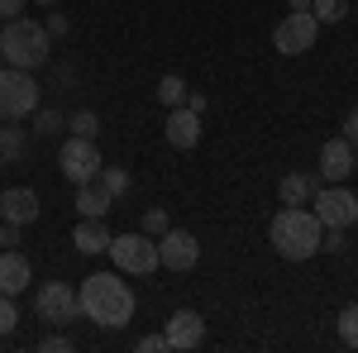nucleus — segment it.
Wrapping results in <instances>:
<instances>
[{"label": "nucleus", "mask_w": 358, "mask_h": 353, "mask_svg": "<svg viewBox=\"0 0 358 353\" xmlns=\"http://www.w3.org/2000/svg\"><path fill=\"white\" fill-rule=\"evenodd\" d=\"M320 187V177H310V172H287L282 182H277V196H282V206H306L310 196Z\"/></svg>", "instance_id": "nucleus-16"}, {"label": "nucleus", "mask_w": 358, "mask_h": 353, "mask_svg": "<svg viewBox=\"0 0 358 353\" xmlns=\"http://www.w3.org/2000/svg\"><path fill=\"white\" fill-rule=\"evenodd\" d=\"M34 305H38V320H48V325H72L82 315V301L67 282H43Z\"/></svg>", "instance_id": "nucleus-9"}, {"label": "nucleus", "mask_w": 358, "mask_h": 353, "mask_svg": "<svg viewBox=\"0 0 358 353\" xmlns=\"http://www.w3.org/2000/svg\"><path fill=\"white\" fill-rule=\"evenodd\" d=\"M0 172H5V158H0Z\"/></svg>", "instance_id": "nucleus-38"}, {"label": "nucleus", "mask_w": 358, "mask_h": 353, "mask_svg": "<svg viewBox=\"0 0 358 353\" xmlns=\"http://www.w3.org/2000/svg\"><path fill=\"white\" fill-rule=\"evenodd\" d=\"M187 110H196V115H201V110H206V96H201V91H187Z\"/></svg>", "instance_id": "nucleus-34"}, {"label": "nucleus", "mask_w": 358, "mask_h": 353, "mask_svg": "<svg viewBox=\"0 0 358 353\" xmlns=\"http://www.w3.org/2000/svg\"><path fill=\"white\" fill-rule=\"evenodd\" d=\"M34 110H38V82L20 67H5L0 72V120H24Z\"/></svg>", "instance_id": "nucleus-6"}, {"label": "nucleus", "mask_w": 358, "mask_h": 353, "mask_svg": "<svg viewBox=\"0 0 358 353\" xmlns=\"http://www.w3.org/2000/svg\"><path fill=\"white\" fill-rule=\"evenodd\" d=\"M67 129H72L77 138H96L101 134V115H96V110H77V115L67 120Z\"/></svg>", "instance_id": "nucleus-22"}, {"label": "nucleus", "mask_w": 358, "mask_h": 353, "mask_svg": "<svg viewBox=\"0 0 358 353\" xmlns=\"http://www.w3.org/2000/svg\"><path fill=\"white\" fill-rule=\"evenodd\" d=\"M24 148H29L24 129H15V124H5V129H0V158H5V163H15V158H24Z\"/></svg>", "instance_id": "nucleus-20"}, {"label": "nucleus", "mask_w": 358, "mask_h": 353, "mask_svg": "<svg viewBox=\"0 0 358 353\" xmlns=\"http://www.w3.org/2000/svg\"><path fill=\"white\" fill-rule=\"evenodd\" d=\"M38 5H57V0H38Z\"/></svg>", "instance_id": "nucleus-37"}, {"label": "nucleus", "mask_w": 358, "mask_h": 353, "mask_svg": "<svg viewBox=\"0 0 358 353\" xmlns=\"http://www.w3.org/2000/svg\"><path fill=\"white\" fill-rule=\"evenodd\" d=\"M163 134L172 148H196L201 143V115L187 106H177L172 115H167V124H163Z\"/></svg>", "instance_id": "nucleus-14"}, {"label": "nucleus", "mask_w": 358, "mask_h": 353, "mask_svg": "<svg viewBox=\"0 0 358 353\" xmlns=\"http://www.w3.org/2000/svg\"><path fill=\"white\" fill-rule=\"evenodd\" d=\"M339 339H344V349H358V305L339 310Z\"/></svg>", "instance_id": "nucleus-24"}, {"label": "nucleus", "mask_w": 358, "mask_h": 353, "mask_svg": "<svg viewBox=\"0 0 358 353\" xmlns=\"http://www.w3.org/2000/svg\"><path fill=\"white\" fill-rule=\"evenodd\" d=\"M115 258V268L120 272H129V277H148L153 268H163L158 263V239L153 234H120V239H110V248H106Z\"/></svg>", "instance_id": "nucleus-4"}, {"label": "nucleus", "mask_w": 358, "mask_h": 353, "mask_svg": "<svg viewBox=\"0 0 358 353\" xmlns=\"http://www.w3.org/2000/svg\"><path fill=\"white\" fill-rule=\"evenodd\" d=\"M57 167H62V177L72 182V187H82V182H96V172H101V148H96V138H67L62 143V153H57Z\"/></svg>", "instance_id": "nucleus-8"}, {"label": "nucleus", "mask_w": 358, "mask_h": 353, "mask_svg": "<svg viewBox=\"0 0 358 353\" xmlns=\"http://www.w3.org/2000/svg\"><path fill=\"white\" fill-rule=\"evenodd\" d=\"M57 124H62V115H57V110H38V134H53Z\"/></svg>", "instance_id": "nucleus-30"}, {"label": "nucleus", "mask_w": 358, "mask_h": 353, "mask_svg": "<svg viewBox=\"0 0 358 353\" xmlns=\"http://www.w3.org/2000/svg\"><path fill=\"white\" fill-rule=\"evenodd\" d=\"M110 229L101 224V219H82L77 229H72V244H77V253H106L110 248Z\"/></svg>", "instance_id": "nucleus-18"}, {"label": "nucleus", "mask_w": 358, "mask_h": 353, "mask_svg": "<svg viewBox=\"0 0 358 353\" xmlns=\"http://www.w3.org/2000/svg\"><path fill=\"white\" fill-rule=\"evenodd\" d=\"M110 206H115V196L101 187V182H82V187H77V210H82L86 219H106Z\"/></svg>", "instance_id": "nucleus-17"}, {"label": "nucleus", "mask_w": 358, "mask_h": 353, "mask_svg": "<svg viewBox=\"0 0 358 353\" xmlns=\"http://www.w3.org/2000/svg\"><path fill=\"white\" fill-rule=\"evenodd\" d=\"M315 219L325 224V229H349L358 219V196L344 182H325V187H315Z\"/></svg>", "instance_id": "nucleus-5"}, {"label": "nucleus", "mask_w": 358, "mask_h": 353, "mask_svg": "<svg viewBox=\"0 0 358 353\" xmlns=\"http://www.w3.org/2000/svg\"><path fill=\"white\" fill-rule=\"evenodd\" d=\"M320 234H325V224L315 219V210H306V206H282L273 215V224H268V239H273V248L287 263L315 258L320 253Z\"/></svg>", "instance_id": "nucleus-2"}, {"label": "nucleus", "mask_w": 358, "mask_h": 353, "mask_svg": "<svg viewBox=\"0 0 358 353\" xmlns=\"http://www.w3.org/2000/svg\"><path fill=\"white\" fill-rule=\"evenodd\" d=\"M153 96H158V106L177 110V106H187V82H182V77H163V82H158V91H153Z\"/></svg>", "instance_id": "nucleus-19"}, {"label": "nucleus", "mask_w": 358, "mask_h": 353, "mask_svg": "<svg viewBox=\"0 0 358 353\" xmlns=\"http://www.w3.org/2000/svg\"><path fill=\"white\" fill-rule=\"evenodd\" d=\"M315 38H320V20H315L310 10H292V15L273 29V48H277V53H287V57L310 53Z\"/></svg>", "instance_id": "nucleus-7"}, {"label": "nucleus", "mask_w": 358, "mask_h": 353, "mask_svg": "<svg viewBox=\"0 0 358 353\" xmlns=\"http://www.w3.org/2000/svg\"><path fill=\"white\" fill-rule=\"evenodd\" d=\"M29 282H34L29 258H24V253H15V248H0V291H5V296H20Z\"/></svg>", "instance_id": "nucleus-15"}, {"label": "nucleus", "mask_w": 358, "mask_h": 353, "mask_svg": "<svg viewBox=\"0 0 358 353\" xmlns=\"http://www.w3.org/2000/svg\"><path fill=\"white\" fill-rule=\"evenodd\" d=\"M48 48H53L48 29L38 24V20H29V15H15V20H5V29H0V57H5V67L34 72V67L48 62Z\"/></svg>", "instance_id": "nucleus-3"}, {"label": "nucleus", "mask_w": 358, "mask_h": 353, "mask_svg": "<svg viewBox=\"0 0 358 353\" xmlns=\"http://www.w3.org/2000/svg\"><path fill=\"white\" fill-rule=\"evenodd\" d=\"M344 138H349V143H358V106L349 110V120H344Z\"/></svg>", "instance_id": "nucleus-33"}, {"label": "nucleus", "mask_w": 358, "mask_h": 353, "mask_svg": "<svg viewBox=\"0 0 358 353\" xmlns=\"http://www.w3.org/2000/svg\"><path fill=\"white\" fill-rule=\"evenodd\" d=\"M15 15H24V0H0V20H15Z\"/></svg>", "instance_id": "nucleus-32"}, {"label": "nucleus", "mask_w": 358, "mask_h": 353, "mask_svg": "<svg viewBox=\"0 0 358 353\" xmlns=\"http://www.w3.org/2000/svg\"><path fill=\"white\" fill-rule=\"evenodd\" d=\"M310 15H315L320 24H344V15H349V0H310Z\"/></svg>", "instance_id": "nucleus-21"}, {"label": "nucleus", "mask_w": 358, "mask_h": 353, "mask_svg": "<svg viewBox=\"0 0 358 353\" xmlns=\"http://www.w3.org/2000/svg\"><path fill=\"white\" fill-rule=\"evenodd\" d=\"M287 5H292V10H310V0H287Z\"/></svg>", "instance_id": "nucleus-35"}, {"label": "nucleus", "mask_w": 358, "mask_h": 353, "mask_svg": "<svg viewBox=\"0 0 358 353\" xmlns=\"http://www.w3.org/2000/svg\"><path fill=\"white\" fill-rule=\"evenodd\" d=\"M38 349H43V353H67V349H72V339H67V334H48Z\"/></svg>", "instance_id": "nucleus-27"}, {"label": "nucleus", "mask_w": 358, "mask_h": 353, "mask_svg": "<svg viewBox=\"0 0 358 353\" xmlns=\"http://www.w3.org/2000/svg\"><path fill=\"white\" fill-rule=\"evenodd\" d=\"M349 172H354V143L330 138L320 148V182H349Z\"/></svg>", "instance_id": "nucleus-13"}, {"label": "nucleus", "mask_w": 358, "mask_h": 353, "mask_svg": "<svg viewBox=\"0 0 358 353\" xmlns=\"http://www.w3.org/2000/svg\"><path fill=\"white\" fill-rule=\"evenodd\" d=\"M354 172H358V143H354Z\"/></svg>", "instance_id": "nucleus-36"}, {"label": "nucleus", "mask_w": 358, "mask_h": 353, "mask_svg": "<svg viewBox=\"0 0 358 353\" xmlns=\"http://www.w3.org/2000/svg\"><path fill=\"white\" fill-rule=\"evenodd\" d=\"M20 329V310H15V296H5L0 291V339H10Z\"/></svg>", "instance_id": "nucleus-25"}, {"label": "nucleus", "mask_w": 358, "mask_h": 353, "mask_svg": "<svg viewBox=\"0 0 358 353\" xmlns=\"http://www.w3.org/2000/svg\"><path fill=\"white\" fill-rule=\"evenodd\" d=\"M96 182H101V187L110 191V196H124V191L134 187V182H129V172H124V167H101V172H96Z\"/></svg>", "instance_id": "nucleus-23"}, {"label": "nucleus", "mask_w": 358, "mask_h": 353, "mask_svg": "<svg viewBox=\"0 0 358 353\" xmlns=\"http://www.w3.org/2000/svg\"><path fill=\"white\" fill-rule=\"evenodd\" d=\"M77 301H82V315L96 320L101 329H124L134 320V291L115 272H91L82 282V291H77Z\"/></svg>", "instance_id": "nucleus-1"}, {"label": "nucleus", "mask_w": 358, "mask_h": 353, "mask_svg": "<svg viewBox=\"0 0 358 353\" xmlns=\"http://www.w3.org/2000/svg\"><path fill=\"white\" fill-rule=\"evenodd\" d=\"M138 349H143V353H158V349H167V334H143V339H138Z\"/></svg>", "instance_id": "nucleus-31"}, {"label": "nucleus", "mask_w": 358, "mask_h": 353, "mask_svg": "<svg viewBox=\"0 0 358 353\" xmlns=\"http://www.w3.org/2000/svg\"><path fill=\"white\" fill-rule=\"evenodd\" d=\"M38 191H29V187H10V191H0V219H10V224H34L38 219Z\"/></svg>", "instance_id": "nucleus-11"}, {"label": "nucleus", "mask_w": 358, "mask_h": 353, "mask_svg": "<svg viewBox=\"0 0 358 353\" xmlns=\"http://www.w3.org/2000/svg\"><path fill=\"white\" fill-rule=\"evenodd\" d=\"M167 229H172V219H167V210H163V206L143 210V234H153V239H158V234H167Z\"/></svg>", "instance_id": "nucleus-26"}, {"label": "nucleus", "mask_w": 358, "mask_h": 353, "mask_svg": "<svg viewBox=\"0 0 358 353\" xmlns=\"http://www.w3.org/2000/svg\"><path fill=\"white\" fill-rule=\"evenodd\" d=\"M48 38H62V34H67V29H72V20H67V15H48Z\"/></svg>", "instance_id": "nucleus-29"}, {"label": "nucleus", "mask_w": 358, "mask_h": 353, "mask_svg": "<svg viewBox=\"0 0 358 353\" xmlns=\"http://www.w3.org/2000/svg\"><path fill=\"white\" fill-rule=\"evenodd\" d=\"M167 349H201V339H206V320L196 315V310H177L172 320H167Z\"/></svg>", "instance_id": "nucleus-12"}, {"label": "nucleus", "mask_w": 358, "mask_h": 353, "mask_svg": "<svg viewBox=\"0 0 358 353\" xmlns=\"http://www.w3.org/2000/svg\"><path fill=\"white\" fill-rule=\"evenodd\" d=\"M15 244H20V224L0 219V248H15Z\"/></svg>", "instance_id": "nucleus-28"}, {"label": "nucleus", "mask_w": 358, "mask_h": 353, "mask_svg": "<svg viewBox=\"0 0 358 353\" xmlns=\"http://www.w3.org/2000/svg\"><path fill=\"white\" fill-rule=\"evenodd\" d=\"M158 263L172 268V272H192L196 263H201L196 234H187V229H167V234H158Z\"/></svg>", "instance_id": "nucleus-10"}]
</instances>
